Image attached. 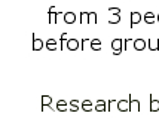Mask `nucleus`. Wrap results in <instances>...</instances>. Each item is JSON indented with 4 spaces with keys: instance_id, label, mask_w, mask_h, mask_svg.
<instances>
[{
    "instance_id": "nucleus-7",
    "label": "nucleus",
    "mask_w": 159,
    "mask_h": 134,
    "mask_svg": "<svg viewBox=\"0 0 159 134\" xmlns=\"http://www.w3.org/2000/svg\"><path fill=\"white\" fill-rule=\"evenodd\" d=\"M46 46H48L51 51H54V49H57V42L54 40V39H51V40H48V42H46Z\"/></svg>"
},
{
    "instance_id": "nucleus-18",
    "label": "nucleus",
    "mask_w": 159,
    "mask_h": 134,
    "mask_svg": "<svg viewBox=\"0 0 159 134\" xmlns=\"http://www.w3.org/2000/svg\"><path fill=\"white\" fill-rule=\"evenodd\" d=\"M156 20H158V21H159V14H158V16H156Z\"/></svg>"
},
{
    "instance_id": "nucleus-6",
    "label": "nucleus",
    "mask_w": 159,
    "mask_h": 134,
    "mask_svg": "<svg viewBox=\"0 0 159 134\" xmlns=\"http://www.w3.org/2000/svg\"><path fill=\"white\" fill-rule=\"evenodd\" d=\"M110 12L113 15H119L120 12H119V9H110ZM119 21V16H115V18H110V22L113 24V22H118Z\"/></svg>"
},
{
    "instance_id": "nucleus-12",
    "label": "nucleus",
    "mask_w": 159,
    "mask_h": 134,
    "mask_svg": "<svg viewBox=\"0 0 159 134\" xmlns=\"http://www.w3.org/2000/svg\"><path fill=\"white\" fill-rule=\"evenodd\" d=\"M82 107L86 110V112H89V110H92V103H91V101H83Z\"/></svg>"
},
{
    "instance_id": "nucleus-4",
    "label": "nucleus",
    "mask_w": 159,
    "mask_h": 134,
    "mask_svg": "<svg viewBox=\"0 0 159 134\" xmlns=\"http://www.w3.org/2000/svg\"><path fill=\"white\" fill-rule=\"evenodd\" d=\"M77 40H75V39H71V40H69V43H67V46H69V49H71V51H75V49H77Z\"/></svg>"
},
{
    "instance_id": "nucleus-8",
    "label": "nucleus",
    "mask_w": 159,
    "mask_h": 134,
    "mask_svg": "<svg viewBox=\"0 0 159 134\" xmlns=\"http://www.w3.org/2000/svg\"><path fill=\"white\" fill-rule=\"evenodd\" d=\"M111 46H113V49H115V54H118V49H120V40H113L111 42Z\"/></svg>"
},
{
    "instance_id": "nucleus-1",
    "label": "nucleus",
    "mask_w": 159,
    "mask_h": 134,
    "mask_svg": "<svg viewBox=\"0 0 159 134\" xmlns=\"http://www.w3.org/2000/svg\"><path fill=\"white\" fill-rule=\"evenodd\" d=\"M144 46H146V42L143 40V39H135V40H134V48H135L137 51L144 49Z\"/></svg>"
},
{
    "instance_id": "nucleus-13",
    "label": "nucleus",
    "mask_w": 159,
    "mask_h": 134,
    "mask_svg": "<svg viewBox=\"0 0 159 134\" xmlns=\"http://www.w3.org/2000/svg\"><path fill=\"white\" fill-rule=\"evenodd\" d=\"M150 110H152V112H158V110H159V101H152Z\"/></svg>"
},
{
    "instance_id": "nucleus-9",
    "label": "nucleus",
    "mask_w": 159,
    "mask_h": 134,
    "mask_svg": "<svg viewBox=\"0 0 159 134\" xmlns=\"http://www.w3.org/2000/svg\"><path fill=\"white\" fill-rule=\"evenodd\" d=\"M42 45H43V42H42L40 39H36L34 43H33V48H34L36 51H40L42 49Z\"/></svg>"
},
{
    "instance_id": "nucleus-2",
    "label": "nucleus",
    "mask_w": 159,
    "mask_h": 134,
    "mask_svg": "<svg viewBox=\"0 0 159 134\" xmlns=\"http://www.w3.org/2000/svg\"><path fill=\"white\" fill-rule=\"evenodd\" d=\"M155 14H152V12H147V14L144 15V21L149 22V24H152V22H155Z\"/></svg>"
},
{
    "instance_id": "nucleus-3",
    "label": "nucleus",
    "mask_w": 159,
    "mask_h": 134,
    "mask_svg": "<svg viewBox=\"0 0 159 134\" xmlns=\"http://www.w3.org/2000/svg\"><path fill=\"white\" fill-rule=\"evenodd\" d=\"M64 20H66V22H75L76 21V16H75V14L73 12H69V14H66V16H64Z\"/></svg>"
},
{
    "instance_id": "nucleus-17",
    "label": "nucleus",
    "mask_w": 159,
    "mask_h": 134,
    "mask_svg": "<svg viewBox=\"0 0 159 134\" xmlns=\"http://www.w3.org/2000/svg\"><path fill=\"white\" fill-rule=\"evenodd\" d=\"M97 110H100V112L104 110V101H98L97 103Z\"/></svg>"
},
{
    "instance_id": "nucleus-10",
    "label": "nucleus",
    "mask_w": 159,
    "mask_h": 134,
    "mask_svg": "<svg viewBox=\"0 0 159 134\" xmlns=\"http://www.w3.org/2000/svg\"><path fill=\"white\" fill-rule=\"evenodd\" d=\"M91 46H92V49L94 51H100L101 43H100V40H92V42H91Z\"/></svg>"
},
{
    "instance_id": "nucleus-15",
    "label": "nucleus",
    "mask_w": 159,
    "mask_h": 134,
    "mask_svg": "<svg viewBox=\"0 0 159 134\" xmlns=\"http://www.w3.org/2000/svg\"><path fill=\"white\" fill-rule=\"evenodd\" d=\"M119 107H120V110H128V101H120Z\"/></svg>"
},
{
    "instance_id": "nucleus-11",
    "label": "nucleus",
    "mask_w": 159,
    "mask_h": 134,
    "mask_svg": "<svg viewBox=\"0 0 159 134\" xmlns=\"http://www.w3.org/2000/svg\"><path fill=\"white\" fill-rule=\"evenodd\" d=\"M57 109H58V110H67V104H66V101H58V103H57Z\"/></svg>"
},
{
    "instance_id": "nucleus-16",
    "label": "nucleus",
    "mask_w": 159,
    "mask_h": 134,
    "mask_svg": "<svg viewBox=\"0 0 159 134\" xmlns=\"http://www.w3.org/2000/svg\"><path fill=\"white\" fill-rule=\"evenodd\" d=\"M150 48H152V49H156V48H158V40H156V39H150Z\"/></svg>"
},
{
    "instance_id": "nucleus-5",
    "label": "nucleus",
    "mask_w": 159,
    "mask_h": 134,
    "mask_svg": "<svg viewBox=\"0 0 159 134\" xmlns=\"http://www.w3.org/2000/svg\"><path fill=\"white\" fill-rule=\"evenodd\" d=\"M140 20H141V15H140L139 12H134L131 16V22L132 24H137V22H140Z\"/></svg>"
},
{
    "instance_id": "nucleus-14",
    "label": "nucleus",
    "mask_w": 159,
    "mask_h": 134,
    "mask_svg": "<svg viewBox=\"0 0 159 134\" xmlns=\"http://www.w3.org/2000/svg\"><path fill=\"white\" fill-rule=\"evenodd\" d=\"M77 107H79V103H77V101H71V103H70V110L76 112Z\"/></svg>"
}]
</instances>
